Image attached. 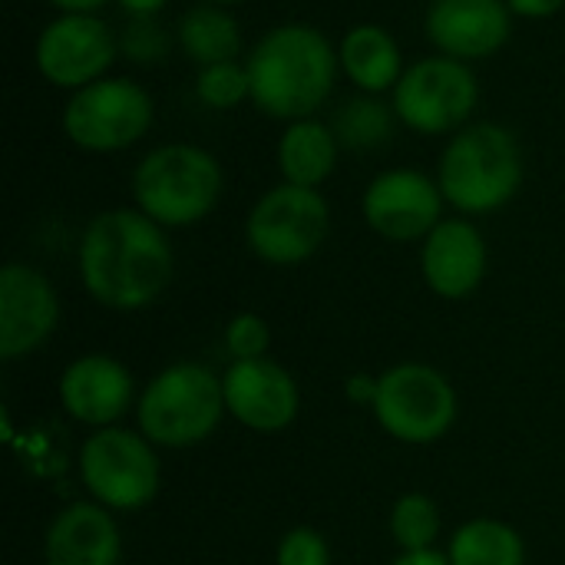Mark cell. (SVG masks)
Masks as SVG:
<instances>
[{"instance_id": "1", "label": "cell", "mask_w": 565, "mask_h": 565, "mask_svg": "<svg viewBox=\"0 0 565 565\" xmlns=\"http://www.w3.org/2000/svg\"><path fill=\"white\" fill-rule=\"evenodd\" d=\"M86 291L119 311L152 305L172 278V248L146 212L113 209L89 222L79 242Z\"/></svg>"}, {"instance_id": "2", "label": "cell", "mask_w": 565, "mask_h": 565, "mask_svg": "<svg viewBox=\"0 0 565 565\" xmlns=\"http://www.w3.org/2000/svg\"><path fill=\"white\" fill-rule=\"evenodd\" d=\"M338 60L334 46L315 26H275L245 63L255 106L275 119H308L331 96Z\"/></svg>"}, {"instance_id": "3", "label": "cell", "mask_w": 565, "mask_h": 565, "mask_svg": "<svg viewBox=\"0 0 565 565\" xmlns=\"http://www.w3.org/2000/svg\"><path fill=\"white\" fill-rule=\"evenodd\" d=\"M523 182L520 142L510 129L477 122L460 129L440 159V192L450 205L470 215H487L507 205Z\"/></svg>"}, {"instance_id": "4", "label": "cell", "mask_w": 565, "mask_h": 565, "mask_svg": "<svg viewBox=\"0 0 565 565\" xmlns=\"http://www.w3.org/2000/svg\"><path fill=\"white\" fill-rule=\"evenodd\" d=\"M139 209L169 228L205 218L222 195V169L212 152L185 142L152 149L132 175Z\"/></svg>"}, {"instance_id": "5", "label": "cell", "mask_w": 565, "mask_h": 565, "mask_svg": "<svg viewBox=\"0 0 565 565\" xmlns=\"http://www.w3.org/2000/svg\"><path fill=\"white\" fill-rule=\"evenodd\" d=\"M225 414L222 381L202 364L166 367L139 397V430L159 447L202 444Z\"/></svg>"}, {"instance_id": "6", "label": "cell", "mask_w": 565, "mask_h": 565, "mask_svg": "<svg viewBox=\"0 0 565 565\" xmlns=\"http://www.w3.org/2000/svg\"><path fill=\"white\" fill-rule=\"evenodd\" d=\"M374 414L391 437L404 444H434L457 420V394L440 371L401 364L377 377Z\"/></svg>"}, {"instance_id": "7", "label": "cell", "mask_w": 565, "mask_h": 565, "mask_svg": "<svg viewBox=\"0 0 565 565\" xmlns=\"http://www.w3.org/2000/svg\"><path fill=\"white\" fill-rule=\"evenodd\" d=\"M79 477L106 510H139L159 493V460L152 447L116 427H103L83 444Z\"/></svg>"}, {"instance_id": "8", "label": "cell", "mask_w": 565, "mask_h": 565, "mask_svg": "<svg viewBox=\"0 0 565 565\" xmlns=\"http://www.w3.org/2000/svg\"><path fill=\"white\" fill-rule=\"evenodd\" d=\"M152 126V99L132 79H96L73 93L63 109L66 136L89 152L132 146Z\"/></svg>"}, {"instance_id": "9", "label": "cell", "mask_w": 565, "mask_h": 565, "mask_svg": "<svg viewBox=\"0 0 565 565\" xmlns=\"http://www.w3.org/2000/svg\"><path fill=\"white\" fill-rule=\"evenodd\" d=\"M328 235V202L318 189L278 185L258 199L248 215V245L271 265H298L311 258Z\"/></svg>"}, {"instance_id": "10", "label": "cell", "mask_w": 565, "mask_h": 565, "mask_svg": "<svg viewBox=\"0 0 565 565\" xmlns=\"http://www.w3.org/2000/svg\"><path fill=\"white\" fill-rule=\"evenodd\" d=\"M477 76L454 56L414 63L394 86V113L417 132L437 136L463 126L477 106Z\"/></svg>"}, {"instance_id": "11", "label": "cell", "mask_w": 565, "mask_h": 565, "mask_svg": "<svg viewBox=\"0 0 565 565\" xmlns=\"http://www.w3.org/2000/svg\"><path fill=\"white\" fill-rule=\"evenodd\" d=\"M116 60V40L93 13H63L36 40V66L53 86L83 89L103 79Z\"/></svg>"}, {"instance_id": "12", "label": "cell", "mask_w": 565, "mask_h": 565, "mask_svg": "<svg viewBox=\"0 0 565 565\" xmlns=\"http://www.w3.org/2000/svg\"><path fill=\"white\" fill-rule=\"evenodd\" d=\"M444 192L414 169L377 175L364 192V218L391 242H414L440 225Z\"/></svg>"}, {"instance_id": "13", "label": "cell", "mask_w": 565, "mask_h": 565, "mask_svg": "<svg viewBox=\"0 0 565 565\" xmlns=\"http://www.w3.org/2000/svg\"><path fill=\"white\" fill-rule=\"evenodd\" d=\"M222 391L225 411L258 434H278L298 414V387L291 374L268 358L235 361L222 377Z\"/></svg>"}, {"instance_id": "14", "label": "cell", "mask_w": 565, "mask_h": 565, "mask_svg": "<svg viewBox=\"0 0 565 565\" xmlns=\"http://www.w3.org/2000/svg\"><path fill=\"white\" fill-rule=\"evenodd\" d=\"M56 291L53 285L26 268L3 265L0 271V358L13 361L36 351L56 328Z\"/></svg>"}, {"instance_id": "15", "label": "cell", "mask_w": 565, "mask_h": 565, "mask_svg": "<svg viewBox=\"0 0 565 565\" xmlns=\"http://www.w3.org/2000/svg\"><path fill=\"white\" fill-rule=\"evenodd\" d=\"M427 33L454 60H483L507 43L510 7L503 0H434Z\"/></svg>"}, {"instance_id": "16", "label": "cell", "mask_w": 565, "mask_h": 565, "mask_svg": "<svg viewBox=\"0 0 565 565\" xmlns=\"http://www.w3.org/2000/svg\"><path fill=\"white\" fill-rule=\"evenodd\" d=\"M60 401L73 420L109 427L132 404V377L119 361L106 354H86L63 371Z\"/></svg>"}, {"instance_id": "17", "label": "cell", "mask_w": 565, "mask_h": 565, "mask_svg": "<svg viewBox=\"0 0 565 565\" xmlns=\"http://www.w3.org/2000/svg\"><path fill=\"white\" fill-rule=\"evenodd\" d=\"M424 278L444 298H467L487 271L483 235L460 218L440 222L424 242Z\"/></svg>"}, {"instance_id": "18", "label": "cell", "mask_w": 565, "mask_h": 565, "mask_svg": "<svg viewBox=\"0 0 565 565\" xmlns=\"http://www.w3.org/2000/svg\"><path fill=\"white\" fill-rule=\"evenodd\" d=\"M119 530L106 507L73 503L46 530V565H119Z\"/></svg>"}, {"instance_id": "19", "label": "cell", "mask_w": 565, "mask_h": 565, "mask_svg": "<svg viewBox=\"0 0 565 565\" xmlns=\"http://www.w3.org/2000/svg\"><path fill=\"white\" fill-rule=\"evenodd\" d=\"M338 162V136L334 129L315 122V119H298L285 129L278 142V166L285 182L318 189Z\"/></svg>"}, {"instance_id": "20", "label": "cell", "mask_w": 565, "mask_h": 565, "mask_svg": "<svg viewBox=\"0 0 565 565\" xmlns=\"http://www.w3.org/2000/svg\"><path fill=\"white\" fill-rule=\"evenodd\" d=\"M341 66L344 73L367 93H381L397 86L401 73V50L394 43V36L374 23H361L354 26L344 43H341Z\"/></svg>"}, {"instance_id": "21", "label": "cell", "mask_w": 565, "mask_h": 565, "mask_svg": "<svg viewBox=\"0 0 565 565\" xmlns=\"http://www.w3.org/2000/svg\"><path fill=\"white\" fill-rule=\"evenodd\" d=\"M179 43L192 60H199L202 66H212V63H228L238 56L242 33L235 20L212 3V7H195L179 20Z\"/></svg>"}, {"instance_id": "22", "label": "cell", "mask_w": 565, "mask_h": 565, "mask_svg": "<svg viewBox=\"0 0 565 565\" xmlns=\"http://www.w3.org/2000/svg\"><path fill=\"white\" fill-rule=\"evenodd\" d=\"M526 546L516 530L497 520H473L450 540L454 565H523Z\"/></svg>"}, {"instance_id": "23", "label": "cell", "mask_w": 565, "mask_h": 565, "mask_svg": "<svg viewBox=\"0 0 565 565\" xmlns=\"http://www.w3.org/2000/svg\"><path fill=\"white\" fill-rule=\"evenodd\" d=\"M394 132V113L374 96H354L334 113V136L351 149H374Z\"/></svg>"}, {"instance_id": "24", "label": "cell", "mask_w": 565, "mask_h": 565, "mask_svg": "<svg viewBox=\"0 0 565 565\" xmlns=\"http://www.w3.org/2000/svg\"><path fill=\"white\" fill-rule=\"evenodd\" d=\"M391 533L394 540L407 550H434V540L440 536V510L430 497L424 493H407L397 500L391 513Z\"/></svg>"}, {"instance_id": "25", "label": "cell", "mask_w": 565, "mask_h": 565, "mask_svg": "<svg viewBox=\"0 0 565 565\" xmlns=\"http://www.w3.org/2000/svg\"><path fill=\"white\" fill-rule=\"evenodd\" d=\"M195 93H199V99H202L205 106H212V109H232V106H238L245 96H252L248 70L238 66L235 60L202 66V73H199V79H195Z\"/></svg>"}, {"instance_id": "26", "label": "cell", "mask_w": 565, "mask_h": 565, "mask_svg": "<svg viewBox=\"0 0 565 565\" xmlns=\"http://www.w3.org/2000/svg\"><path fill=\"white\" fill-rule=\"evenodd\" d=\"M119 50L136 63H156L169 56L172 36L166 33V26H159L156 17H132L119 36Z\"/></svg>"}, {"instance_id": "27", "label": "cell", "mask_w": 565, "mask_h": 565, "mask_svg": "<svg viewBox=\"0 0 565 565\" xmlns=\"http://www.w3.org/2000/svg\"><path fill=\"white\" fill-rule=\"evenodd\" d=\"M268 324L258 315H238L232 318L228 331H225V348L235 361H255L265 358L268 351Z\"/></svg>"}, {"instance_id": "28", "label": "cell", "mask_w": 565, "mask_h": 565, "mask_svg": "<svg viewBox=\"0 0 565 565\" xmlns=\"http://www.w3.org/2000/svg\"><path fill=\"white\" fill-rule=\"evenodd\" d=\"M278 565H331L328 543L315 530H291L278 546Z\"/></svg>"}, {"instance_id": "29", "label": "cell", "mask_w": 565, "mask_h": 565, "mask_svg": "<svg viewBox=\"0 0 565 565\" xmlns=\"http://www.w3.org/2000/svg\"><path fill=\"white\" fill-rule=\"evenodd\" d=\"M565 0H507V7L520 17H550L563 7Z\"/></svg>"}, {"instance_id": "30", "label": "cell", "mask_w": 565, "mask_h": 565, "mask_svg": "<svg viewBox=\"0 0 565 565\" xmlns=\"http://www.w3.org/2000/svg\"><path fill=\"white\" fill-rule=\"evenodd\" d=\"M348 397H351L354 404H371V407H374V401H377V381L367 377V374H354V377L348 381Z\"/></svg>"}, {"instance_id": "31", "label": "cell", "mask_w": 565, "mask_h": 565, "mask_svg": "<svg viewBox=\"0 0 565 565\" xmlns=\"http://www.w3.org/2000/svg\"><path fill=\"white\" fill-rule=\"evenodd\" d=\"M394 565H454L450 556H440L434 550H417V553H404Z\"/></svg>"}, {"instance_id": "32", "label": "cell", "mask_w": 565, "mask_h": 565, "mask_svg": "<svg viewBox=\"0 0 565 565\" xmlns=\"http://www.w3.org/2000/svg\"><path fill=\"white\" fill-rule=\"evenodd\" d=\"M169 0H119V7L132 17H156Z\"/></svg>"}, {"instance_id": "33", "label": "cell", "mask_w": 565, "mask_h": 565, "mask_svg": "<svg viewBox=\"0 0 565 565\" xmlns=\"http://www.w3.org/2000/svg\"><path fill=\"white\" fill-rule=\"evenodd\" d=\"M53 7H60V10H66V13H93V10H99L106 0H50Z\"/></svg>"}, {"instance_id": "34", "label": "cell", "mask_w": 565, "mask_h": 565, "mask_svg": "<svg viewBox=\"0 0 565 565\" xmlns=\"http://www.w3.org/2000/svg\"><path fill=\"white\" fill-rule=\"evenodd\" d=\"M209 3H242V0H209Z\"/></svg>"}]
</instances>
